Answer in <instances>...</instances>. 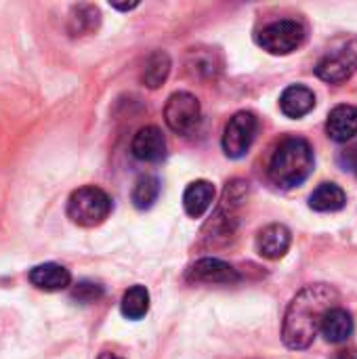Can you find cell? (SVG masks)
Returning <instances> with one entry per match:
<instances>
[{"label": "cell", "instance_id": "2", "mask_svg": "<svg viewBox=\"0 0 357 359\" xmlns=\"http://www.w3.org/2000/svg\"><path fill=\"white\" fill-rule=\"evenodd\" d=\"M314 149L301 137L284 139L271 156L269 162V179L274 185L282 189L299 187L314 172Z\"/></svg>", "mask_w": 357, "mask_h": 359}, {"label": "cell", "instance_id": "3", "mask_svg": "<svg viewBox=\"0 0 357 359\" xmlns=\"http://www.w3.org/2000/svg\"><path fill=\"white\" fill-rule=\"evenodd\" d=\"M112 212V198L95 185L72 191L67 200V219L80 227H97Z\"/></svg>", "mask_w": 357, "mask_h": 359}, {"label": "cell", "instance_id": "26", "mask_svg": "<svg viewBox=\"0 0 357 359\" xmlns=\"http://www.w3.org/2000/svg\"><path fill=\"white\" fill-rule=\"evenodd\" d=\"M112 6H114V8H118V11H130V8H137V6H139V2H128V4H118V2H112Z\"/></svg>", "mask_w": 357, "mask_h": 359}, {"label": "cell", "instance_id": "23", "mask_svg": "<svg viewBox=\"0 0 357 359\" xmlns=\"http://www.w3.org/2000/svg\"><path fill=\"white\" fill-rule=\"evenodd\" d=\"M101 297H103V288H101L99 284H95V282H80V284H76L74 290H72V299L78 301V303H82V305L95 303V301H99Z\"/></svg>", "mask_w": 357, "mask_h": 359}, {"label": "cell", "instance_id": "16", "mask_svg": "<svg viewBox=\"0 0 357 359\" xmlns=\"http://www.w3.org/2000/svg\"><path fill=\"white\" fill-rule=\"evenodd\" d=\"M213 202H215V187H213V183L204 181V179L189 183L183 194V206L191 219H200L213 206Z\"/></svg>", "mask_w": 357, "mask_h": 359}, {"label": "cell", "instance_id": "19", "mask_svg": "<svg viewBox=\"0 0 357 359\" xmlns=\"http://www.w3.org/2000/svg\"><path fill=\"white\" fill-rule=\"evenodd\" d=\"M219 61H217V53L210 48H194L187 53L185 59V72L191 78H215L219 72Z\"/></svg>", "mask_w": 357, "mask_h": 359}, {"label": "cell", "instance_id": "11", "mask_svg": "<svg viewBox=\"0 0 357 359\" xmlns=\"http://www.w3.org/2000/svg\"><path fill=\"white\" fill-rule=\"evenodd\" d=\"M290 242H292V236H290L288 227H284L280 223H274V225H267L265 229L259 231V236H257V250H259V255L263 259L278 261V259H282L288 252Z\"/></svg>", "mask_w": 357, "mask_h": 359}, {"label": "cell", "instance_id": "25", "mask_svg": "<svg viewBox=\"0 0 357 359\" xmlns=\"http://www.w3.org/2000/svg\"><path fill=\"white\" fill-rule=\"evenodd\" d=\"M337 359H357V349L356 347H347V349L337 353Z\"/></svg>", "mask_w": 357, "mask_h": 359}, {"label": "cell", "instance_id": "6", "mask_svg": "<svg viewBox=\"0 0 357 359\" xmlns=\"http://www.w3.org/2000/svg\"><path fill=\"white\" fill-rule=\"evenodd\" d=\"M248 194V183L244 181H231L227 183L225 191H223V200L221 206L213 219V223H208V229H213V233L208 236L210 240H227L231 238L236 223H238V208L242 206V202L246 200Z\"/></svg>", "mask_w": 357, "mask_h": 359}, {"label": "cell", "instance_id": "27", "mask_svg": "<svg viewBox=\"0 0 357 359\" xmlns=\"http://www.w3.org/2000/svg\"><path fill=\"white\" fill-rule=\"evenodd\" d=\"M97 359H124V358H120V355H116V353H101Z\"/></svg>", "mask_w": 357, "mask_h": 359}, {"label": "cell", "instance_id": "15", "mask_svg": "<svg viewBox=\"0 0 357 359\" xmlns=\"http://www.w3.org/2000/svg\"><path fill=\"white\" fill-rule=\"evenodd\" d=\"M320 332L322 337L328 341V343H345L351 334H353V318L347 309L343 307H332L330 311H326L324 320H322V326H320Z\"/></svg>", "mask_w": 357, "mask_h": 359}, {"label": "cell", "instance_id": "8", "mask_svg": "<svg viewBox=\"0 0 357 359\" xmlns=\"http://www.w3.org/2000/svg\"><path fill=\"white\" fill-rule=\"evenodd\" d=\"M357 72V40L347 42L343 48L328 53L318 65H316V74L318 78H322L324 82L330 84H341L345 80H349Z\"/></svg>", "mask_w": 357, "mask_h": 359}, {"label": "cell", "instance_id": "13", "mask_svg": "<svg viewBox=\"0 0 357 359\" xmlns=\"http://www.w3.org/2000/svg\"><path fill=\"white\" fill-rule=\"evenodd\" d=\"M27 278H29L32 286H36L38 290H44V292H59V290L69 288V284H72V273L63 265H57V263L36 265Z\"/></svg>", "mask_w": 357, "mask_h": 359}, {"label": "cell", "instance_id": "21", "mask_svg": "<svg viewBox=\"0 0 357 359\" xmlns=\"http://www.w3.org/2000/svg\"><path fill=\"white\" fill-rule=\"evenodd\" d=\"M120 311L126 320H141L149 311V292L145 286H133L124 292Z\"/></svg>", "mask_w": 357, "mask_h": 359}, {"label": "cell", "instance_id": "10", "mask_svg": "<svg viewBox=\"0 0 357 359\" xmlns=\"http://www.w3.org/2000/svg\"><path fill=\"white\" fill-rule=\"evenodd\" d=\"M130 151L141 162H160L166 156V139L158 126H143L133 137Z\"/></svg>", "mask_w": 357, "mask_h": 359}, {"label": "cell", "instance_id": "18", "mask_svg": "<svg viewBox=\"0 0 357 359\" xmlns=\"http://www.w3.org/2000/svg\"><path fill=\"white\" fill-rule=\"evenodd\" d=\"M347 196L337 183H322L309 196V206L316 212H337L345 206Z\"/></svg>", "mask_w": 357, "mask_h": 359}, {"label": "cell", "instance_id": "17", "mask_svg": "<svg viewBox=\"0 0 357 359\" xmlns=\"http://www.w3.org/2000/svg\"><path fill=\"white\" fill-rule=\"evenodd\" d=\"M101 23V13L95 4H76L67 19V32L69 36H86L97 32Z\"/></svg>", "mask_w": 357, "mask_h": 359}, {"label": "cell", "instance_id": "4", "mask_svg": "<svg viewBox=\"0 0 357 359\" xmlns=\"http://www.w3.org/2000/svg\"><path fill=\"white\" fill-rule=\"evenodd\" d=\"M305 25L295 19H280L257 34V44L271 55H288L305 42Z\"/></svg>", "mask_w": 357, "mask_h": 359}, {"label": "cell", "instance_id": "14", "mask_svg": "<svg viewBox=\"0 0 357 359\" xmlns=\"http://www.w3.org/2000/svg\"><path fill=\"white\" fill-rule=\"evenodd\" d=\"M316 107V95L311 88L303 86V84H292L288 86L282 97H280V109L284 116L288 118H303L307 116L311 109Z\"/></svg>", "mask_w": 357, "mask_h": 359}, {"label": "cell", "instance_id": "9", "mask_svg": "<svg viewBox=\"0 0 357 359\" xmlns=\"http://www.w3.org/2000/svg\"><path fill=\"white\" fill-rule=\"evenodd\" d=\"M185 278L191 284H236V282H240L238 269L221 259H215V257H204V259L196 261L187 269Z\"/></svg>", "mask_w": 357, "mask_h": 359}, {"label": "cell", "instance_id": "24", "mask_svg": "<svg viewBox=\"0 0 357 359\" xmlns=\"http://www.w3.org/2000/svg\"><path fill=\"white\" fill-rule=\"evenodd\" d=\"M339 164H341L347 172H351V175H356L357 177V143L356 145H349L347 149L341 151Z\"/></svg>", "mask_w": 357, "mask_h": 359}, {"label": "cell", "instance_id": "22", "mask_svg": "<svg viewBox=\"0 0 357 359\" xmlns=\"http://www.w3.org/2000/svg\"><path fill=\"white\" fill-rule=\"evenodd\" d=\"M160 196V181L154 177V175H141L133 187V204L139 208V210H147L154 206V202L158 200Z\"/></svg>", "mask_w": 357, "mask_h": 359}, {"label": "cell", "instance_id": "5", "mask_svg": "<svg viewBox=\"0 0 357 359\" xmlns=\"http://www.w3.org/2000/svg\"><path fill=\"white\" fill-rule=\"evenodd\" d=\"M164 120L173 133L191 135L202 120L200 101L191 93H185V90L173 93L164 105Z\"/></svg>", "mask_w": 357, "mask_h": 359}, {"label": "cell", "instance_id": "12", "mask_svg": "<svg viewBox=\"0 0 357 359\" xmlns=\"http://www.w3.org/2000/svg\"><path fill=\"white\" fill-rule=\"evenodd\" d=\"M326 133L337 143H347L357 135V105H337L326 120Z\"/></svg>", "mask_w": 357, "mask_h": 359}, {"label": "cell", "instance_id": "7", "mask_svg": "<svg viewBox=\"0 0 357 359\" xmlns=\"http://www.w3.org/2000/svg\"><path fill=\"white\" fill-rule=\"evenodd\" d=\"M259 130V120L252 111H238L225 126L221 145L227 158L240 160L248 154Z\"/></svg>", "mask_w": 357, "mask_h": 359}, {"label": "cell", "instance_id": "1", "mask_svg": "<svg viewBox=\"0 0 357 359\" xmlns=\"http://www.w3.org/2000/svg\"><path fill=\"white\" fill-rule=\"evenodd\" d=\"M339 292L332 286H305L288 305L282 326V341L288 349H307L320 334L326 311L337 307Z\"/></svg>", "mask_w": 357, "mask_h": 359}, {"label": "cell", "instance_id": "20", "mask_svg": "<svg viewBox=\"0 0 357 359\" xmlns=\"http://www.w3.org/2000/svg\"><path fill=\"white\" fill-rule=\"evenodd\" d=\"M168 72H170V57L164 50H156L147 57V61L143 65L141 82L147 88H158L168 78Z\"/></svg>", "mask_w": 357, "mask_h": 359}]
</instances>
